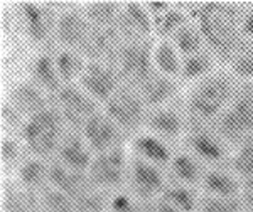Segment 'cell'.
Listing matches in <instances>:
<instances>
[{
  "label": "cell",
  "instance_id": "1",
  "mask_svg": "<svg viewBox=\"0 0 253 212\" xmlns=\"http://www.w3.org/2000/svg\"><path fill=\"white\" fill-rule=\"evenodd\" d=\"M242 10L226 2H203L189 9V17L201 32L205 44L218 59L233 63L247 42L242 34Z\"/></svg>",
  "mask_w": 253,
  "mask_h": 212
},
{
  "label": "cell",
  "instance_id": "2",
  "mask_svg": "<svg viewBox=\"0 0 253 212\" xmlns=\"http://www.w3.org/2000/svg\"><path fill=\"white\" fill-rule=\"evenodd\" d=\"M238 91L236 81L226 72H211L198 81L187 98V113L191 120L201 123H214L216 118L226 109Z\"/></svg>",
  "mask_w": 253,
  "mask_h": 212
},
{
  "label": "cell",
  "instance_id": "3",
  "mask_svg": "<svg viewBox=\"0 0 253 212\" xmlns=\"http://www.w3.org/2000/svg\"><path fill=\"white\" fill-rule=\"evenodd\" d=\"M66 123L58 108H46L27 118L22 125V141L32 157L46 158L56 155L66 135Z\"/></svg>",
  "mask_w": 253,
  "mask_h": 212
},
{
  "label": "cell",
  "instance_id": "4",
  "mask_svg": "<svg viewBox=\"0 0 253 212\" xmlns=\"http://www.w3.org/2000/svg\"><path fill=\"white\" fill-rule=\"evenodd\" d=\"M214 132L228 146H242L253 137V89L243 86L236 91L231 103L216 118Z\"/></svg>",
  "mask_w": 253,
  "mask_h": 212
},
{
  "label": "cell",
  "instance_id": "5",
  "mask_svg": "<svg viewBox=\"0 0 253 212\" xmlns=\"http://www.w3.org/2000/svg\"><path fill=\"white\" fill-rule=\"evenodd\" d=\"M115 68L125 86L140 89L147 81L156 74L154 66V46L150 40L124 42Z\"/></svg>",
  "mask_w": 253,
  "mask_h": 212
},
{
  "label": "cell",
  "instance_id": "6",
  "mask_svg": "<svg viewBox=\"0 0 253 212\" xmlns=\"http://www.w3.org/2000/svg\"><path fill=\"white\" fill-rule=\"evenodd\" d=\"M107 115L118 125L125 135H132L145 125L147 106L137 89L122 84L120 89L105 103Z\"/></svg>",
  "mask_w": 253,
  "mask_h": 212
},
{
  "label": "cell",
  "instance_id": "7",
  "mask_svg": "<svg viewBox=\"0 0 253 212\" xmlns=\"http://www.w3.org/2000/svg\"><path fill=\"white\" fill-rule=\"evenodd\" d=\"M130 160L126 158L122 146L103 153H96L93 157L91 167L88 170L89 180L101 190H115L124 185L128 178Z\"/></svg>",
  "mask_w": 253,
  "mask_h": 212
},
{
  "label": "cell",
  "instance_id": "8",
  "mask_svg": "<svg viewBox=\"0 0 253 212\" xmlns=\"http://www.w3.org/2000/svg\"><path fill=\"white\" fill-rule=\"evenodd\" d=\"M54 100L58 103L59 113L64 118V123L71 132L83 130L88 118L100 111L98 103L80 84H64Z\"/></svg>",
  "mask_w": 253,
  "mask_h": 212
},
{
  "label": "cell",
  "instance_id": "9",
  "mask_svg": "<svg viewBox=\"0 0 253 212\" xmlns=\"http://www.w3.org/2000/svg\"><path fill=\"white\" fill-rule=\"evenodd\" d=\"M186 140L191 153L198 160L208 162V164H221L228 157V145L219 138L213 126L208 123L191 120L187 121Z\"/></svg>",
  "mask_w": 253,
  "mask_h": 212
},
{
  "label": "cell",
  "instance_id": "10",
  "mask_svg": "<svg viewBox=\"0 0 253 212\" xmlns=\"http://www.w3.org/2000/svg\"><path fill=\"white\" fill-rule=\"evenodd\" d=\"M128 182L132 187V195L144 204L156 202L167 187L161 167L140 157H133L130 160Z\"/></svg>",
  "mask_w": 253,
  "mask_h": 212
},
{
  "label": "cell",
  "instance_id": "11",
  "mask_svg": "<svg viewBox=\"0 0 253 212\" xmlns=\"http://www.w3.org/2000/svg\"><path fill=\"white\" fill-rule=\"evenodd\" d=\"M78 84L96 103L105 105L124 83H122L120 74H118L117 68L113 64L88 61Z\"/></svg>",
  "mask_w": 253,
  "mask_h": 212
},
{
  "label": "cell",
  "instance_id": "12",
  "mask_svg": "<svg viewBox=\"0 0 253 212\" xmlns=\"http://www.w3.org/2000/svg\"><path fill=\"white\" fill-rule=\"evenodd\" d=\"M81 135L91 148V152L96 155L122 146L125 133L118 128V125L107 113L96 111L86 120L83 130H81Z\"/></svg>",
  "mask_w": 253,
  "mask_h": 212
},
{
  "label": "cell",
  "instance_id": "13",
  "mask_svg": "<svg viewBox=\"0 0 253 212\" xmlns=\"http://www.w3.org/2000/svg\"><path fill=\"white\" fill-rule=\"evenodd\" d=\"M124 42H137V40H150L154 34V19L142 2H126L122 5L120 17L117 22Z\"/></svg>",
  "mask_w": 253,
  "mask_h": 212
},
{
  "label": "cell",
  "instance_id": "14",
  "mask_svg": "<svg viewBox=\"0 0 253 212\" xmlns=\"http://www.w3.org/2000/svg\"><path fill=\"white\" fill-rule=\"evenodd\" d=\"M91 24L86 15L78 10H64L56 17L54 35L63 49H71L76 52H83L88 42Z\"/></svg>",
  "mask_w": 253,
  "mask_h": 212
},
{
  "label": "cell",
  "instance_id": "15",
  "mask_svg": "<svg viewBox=\"0 0 253 212\" xmlns=\"http://www.w3.org/2000/svg\"><path fill=\"white\" fill-rule=\"evenodd\" d=\"M122 46H124V39H122L117 26L91 27L88 42L81 54H86L89 61H98V63H107L115 66Z\"/></svg>",
  "mask_w": 253,
  "mask_h": 212
},
{
  "label": "cell",
  "instance_id": "16",
  "mask_svg": "<svg viewBox=\"0 0 253 212\" xmlns=\"http://www.w3.org/2000/svg\"><path fill=\"white\" fill-rule=\"evenodd\" d=\"M19 10L27 37L34 44L46 42L56 27V19L52 15V12L46 5L38 2L19 3Z\"/></svg>",
  "mask_w": 253,
  "mask_h": 212
},
{
  "label": "cell",
  "instance_id": "17",
  "mask_svg": "<svg viewBox=\"0 0 253 212\" xmlns=\"http://www.w3.org/2000/svg\"><path fill=\"white\" fill-rule=\"evenodd\" d=\"M59 164L71 170H78V172H88L93 162V152L84 141L83 135H78L75 132H66L63 141H61L58 152H56Z\"/></svg>",
  "mask_w": 253,
  "mask_h": 212
},
{
  "label": "cell",
  "instance_id": "18",
  "mask_svg": "<svg viewBox=\"0 0 253 212\" xmlns=\"http://www.w3.org/2000/svg\"><path fill=\"white\" fill-rule=\"evenodd\" d=\"M145 126L152 135L162 140H175L186 132L187 125L181 113L169 106H162L157 109H150L147 113Z\"/></svg>",
  "mask_w": 253,
  "mask_h": 212
},
{
  "label": "cell",
  "instance_id": "19",
  "mask_svg": "<svg viewBox=\"0 0 253 212\" xmlns=\"http://www.w3.org/2000/svg\"><path fill=\"white\" fill-rule=\"evenodd\" d=\"M49 185L61 190L71 199H76L81 192L93 185L88 172H78L64 167L59 162L49 164Z\"/></svg>",
  "mask_w": 253,
  "mask_h": 212
},
{
  "label": "cell",
  "instance_id": "20",
  "mask_svg": "<svg viewBox=\"0 0 253 212\" xmlns=\"http://www.w3.org/2000/svg\"><path fill=\"white\" fill-rule=\"evenodd\" d=\"M138 93H140L147 109L150 111V109L167 106L169 101L174 100V96L177 95V83L174 77L164 76L156 71V74L138 89Z\"/></svg>",
  "mask_w": 253,
  "mask_h": 212
},
{
  "label": "cell",
  "instance_id": "21",
  "mask_svg": "<svg viewBox=\"0 0 253 212\" xmlns=\"http://www.w3.org/2000/svg\"><path fill=\"white\" fill-rule=\"evenodd\" d=\"M201 187L206 195L213 197H240L243 192V182L236 174L221 169H210L203 175Z\"/></svg>",
  "mask_w": 253,
  "mask_h": 212
},
{
  "label": "cell",
  "instance_id": "22",
  "mask_svg": "<svg viewBox=\"0 0 253 212\" xmlns=\"http://www.w3.org/2000/svg\"><path fill=\"white\" fill-rule=\"evenodd\" d=\"M10 103L22 113L26 120L36 115V113L49 108L46 93L32 81L31 83H20L14 88L10 95Z\"/></svg>",
  "mask_w": 253,
  "mask_h": 212
},
{
  "label": "cell",
  "instance_id": "23",
  "mask_svg": "<svg viewBox=\"0 0 253 212\" xmlns=\"http://www.w3.org/2000/svg\"><path fill=\"white\" fill-rule=\"evenodd\" d=\"M31 74H32V83L38 84L46 95L56 96L59 89L63 88V81H61L58 69H56L54 56L47 54V52L39 54L38 58L32 61Z\"/></svg>",
  "mask_w": 253,
  "mask_h": 212
},
{
  "label": "cell",
  "instance_id": "24",
  "mask_svg": "<svg viewBox=\"0 0 253 212\" xmlns=\"http://www.w3.org/2000/svg\"><path fill=\"white\" fill-rule=\"evenodd\" d=\"M133 152H135V157L144 158V160L157 167L170 165V160L174 157L169 145L162 138L152 135V133L137 135V138L133 140Z\"/></svg>",
  "mask_w": 253,
  "mask_h": 212
},
{
  "label": "cell",
  "instance_id": "25",
  "mask_svg": "<svg viewBox=\"0 0 253 212\" xmlns=\"http://www.w3.org/2000/svg\"><path fill=\"white\" fill-rule=\"evenodd\" d=\"M170 174L175 177V180L182 185L193 187V185H201L203 175L206 170L201 167V160L194 157L193 153H175L170 160Z\"/></svg>",
  "mask_w": 253,
  "mask_h": 212
},
{
  "label": "cell",
  "instance_id": "26",
  "mask_svg": "<svg viewBox=\"0 0 253 212\" xmlns=\"http://www.w3.org/2000/svg\"><path fill=\"white\" fill-rule=\"evenodd\" d=\"M19 183L24 190L36 192V190L46 189V182H49V165L44 158L31 157L24 160L19 167Z\"/></svg>",
  "mask_w": 253,
  "mask_h": 212
},
{
  "label": "cell",
  "instance_id": "27",
  "mask_svg": "<svg viewBox=\"0 0 253 212\" xmlns=\"http://www.w3.org/2000/svg\"><path fill=\"white\" fill-rule=\"evenodd\" d=\"M182 56L174 47L172 40H161L154 46V66L156 71L169 77L181 76Z\"/></svg>",
  "mask_w": 253,
  "mask_h": 212
},
{
  "label": "cell",
  "instance_id": "28",
  "mask_svg": "<svg viewBox=\"0 0 253 212\" xmlns=\"http://www.w3.org/2000/svg\"><path fill=\"white\" fill-rule=\"evenodd\" d=\"M54 61L63 86L64 84H76V81H80L84 68H86V63L83 61L80 52L71 51V49H61L59 52H56Z\"/></svg>",
  "mask_w": 253,
  "mask_h": 212
},
{
  "label": "cell",
  "instance_id": "29",
  "mask_svg": "<svg viewBox=\"0 0 253 212\" xmlns=\"http://www.w3.org/2000/svg\"><path fill=\"white\" fill-rule=\"evenodd\" d=\"M122 5L117 2H91L84 9V15H86L88 22L91 27H113L117 26L118 17H120Z\"/></svg>",
  "mask_w": 253,
  "mask_h": 212
},
{
  "label": "cell",
  "instance_id": "30",
  "mask_svg": "<svg viewBox=\"0 0 253 212\" xmlns=\"http://www.w3.org/2000/svg\"><path fill=\"white\" fill-rule=\"evenodd\" d=\"M214 58L211 52L201 51L194 56L182 59L181 77L186 81H201L203 77L210 76L213 72Z\"/></svg>",
  "mask_w": 253,
  "mask_h": 212
},
{
  "label": "cell",
  "instance_id": "31",
  "mask_svg": "<svg viewBox=\"0 0 253 212\" xmlns=\"http://www.w3.org/2000/svg\"><path fill=\"white\" fill-rule=\"evenodd\" d=\"M174 47L177 49V52L182 58H189L198 52L205 51V39H203L201 32L196 27V24H186L181 31L175 32L172 37Z\"/></svg>",
  "mask_w": 253,
  "mask_h": 212
},
{
  "label": "cell",
  "instance_id": "32",
  "mask_svg": "<svg viewBox=\"0 0 253 212\" xmlns=\"http://www.w3.org/2000/svg\"><path fill=\"white\" fill-rule=\"evenodd\" d=\"M186 24H189L186 12L182 9H177V7H172L166 14L154 17V32L162 40H169V37H174L175 32L181 31Z\"/></svg>",
  "mask_w": 253,
  "mask_h": 212
},
{
  "label": "cell",
  "instance_id": "33",
  "mask_svg": "<svg viewBox=\"0 0 253 212\" xmlns=\"http://www.w3.org/2000/svg\"><path fill=\"white\" fill-rule=\"evenodd\" d=\"M159 199H164L170 206L182 212H198L199 199L191 190V187L182 185V183H174V185H167L166 190Z\"/></svg>",
  "mask_w": 253,
  "mask_h": 212
},
{
  "label": "cell",
  "instance_id": "34",
  "mask_svg": "<svg viewBox=\"0 0 253 212\" xmlns=\"http://www.w3.org/2000/svg\"><path fill=\"white\" fill-rule=\"evenodd\" d=\"M36 192L24 190L22 187H9L2 194V211L3 212H29L31 207L39 201Z\"/></svg>",
  "mask_w": 253,
  "mask_h": 212
},
{
  "label": "cell",
  "instance_id": "35",
  "mask_svg": "<svg viewBox=\"0 0 253 212\" xmlns=\"http://www.w3.org/2000/svg\"><path fill=\"white\" fill-rule=\"evenodd\" d=\"M73 201H75L76 212H110V197H107L105 190L98 189L95 185H91L84 192H81Z\"/></svg>",
  "mask_w": 253,
  "mask_h": 212
},
{
  "label": "cell",
  "instance_id": "36",
  "mask_svg": "<svg viewBox=\"0 0 253 212\" xmlns=\"http://www.w3.org/2000/svg\"><path fill=\"white\" fill-rule=\"evenodd\" d=\"M39 202L46 212H76L75 201L54 187L47 185L46 189L41 190Z\"/></svg>",
  "mask_w": 253,
  "mask_h": 212
},
{
  "label": "cell",
  "instance_id": "37",
  "mask_svg": "<svg viewBox=\"0 0 253 212\" xmlns=\"http://www.w3.org/2000/svg\"><path fill=\"white\" fill-rule=\"evenodd\" d=\"M231 167H233V172L242 178V182L253 178V137L236 148Z\"/></svg>",
  "mask_w": 253,
  "mask_h": 212
},
{
  "label": "cell",
  "instance_id": "38",
  "mask_svg": "<svg viewBox=\"0 0 253 212\" xmlns=\"http://www.w3.org/2000/svg\"><path fill=\"white\" fill-rule=\"evenodd\" d=\"M198 212H243L240 197H213L205 195L199 201Z\"/></svg>",
  "mask_w": 253,
  "mask_h": 212
},
{
  "label": "cell",
  "instance_id": "39",
  "mask_svg": "<svg viewBox=\"0 0 253 212\" xmlns=\"http://www.w3.org/2000/svg\"><path fill=\"white\" fill-rule=\"evenodd\" d=\"M231 69L236 77L252 79L253 77V40H247L236 58L231 63Z\"/></svg>",
  "mask_w": 253,
  "mask_h": 212
},
{
  "label": "cell",
  "instance_id": "40",
  "mask_svg": "<svg viewBox=\"0 0 253 212\" xmlns=\"http://www.w3.org/2000/svg\"><path fill=\"white\" fill-rule=\"evenodd\" d=\"M140 204V201L133 199V195L125 192H115L110 197L108 209L110 212H138Z\"/></svg>",
  "mask_w": 253,
  "mask_h": 212
},
{
  "label": "cell",
  "instance_id": "41",
  "mask_svg": "<svg viewBox=\"0 0 253 212\" xmlns=\"http://www.w3.org/2000/svg\"><path fill=\"white\" fill-rule=\"evenodd\" d=\"M0 155H2V164L3 165H14L20 158V145L14 138L2 137L0 141Z\"/></svg>",
  "mask_w": 253,
  "mask_h": 212
},
{
  "label": "cell",
  "instance_id": "42",
  "mask_svg": "<svg viewBox=\"0 0 253 212\" xmlns=\"http://www.w3.org/2000/svg\"><path fill=\"white\" fill-rule=\"evenodd\" d=\"M0 113H2V121H3V125H7L9 128H15V126H22V125H24V121H26V118H24L22 113H20L19 109L10 103V101H9V103H3V105H2V109H0Z\"/></svg>",
  "mask_w": 253,
  "mask_h": 212
},
{
  "label": "cell",
  "instance_id": "43",
  "mask_svg": "<svg viewBox=\"0 0 253 212\" xmlns=\"http://www.w3.org/2000/svg\"><path fill=\"white\" fill-rule=\"evenodd\" d=\"M240 27H242V34H243L245 40H253V9L242 14Z\"/></svg>",
  "mask_w": 253,
  "mask_h": 212
},
{
  "label": "cell",
  "instance_id": "44",
  "mask_svg": "<svg viewBox=\"0 0 253 212\" xmlns=\"http://www.w3.org/2000/svg\"><path fill=\"white\" fill-rule=\"evenodd\" d=\"M145 3V7H147V10L150 12V15H152V19L154 17H159V15H162V14H166L167 10H170L172 9V3L170 2H164V0H152V2H144Z\"/></svg>",
  "mask_w": 253,
  "mask_h": 212
},
{
  "label": "cell",
  "instance_id": "45",
  "mask_svg": "<svg viewBox=\"0 0 253 212\" xmlns=\"http://www.w3.org/2000/svg\"><path fill=\"white\" fill-rule=\"evenodd\" d=\"M154 207H156V212H182L179 209H175L174 206H170L169 202H166L164 199H157L154 202Z\"/></svg>",
  "mask_w": 253,
  "mask_h": 212
},
{
  "label": "cell",
  "instance_id": "46",
  "mask_svg": "<svg viewBox=\"0 0 253 212\" xmlns=\"http://www.w3.org/2000/svg\"><path fill=\"white\" fill-rule=\"evenodd\" d=\"M138 212H156V207H154V202H149V204H140V209Z\"/></svg>",
  "mask_w": 253,
  "mask_h": 212
}]
</instances>
